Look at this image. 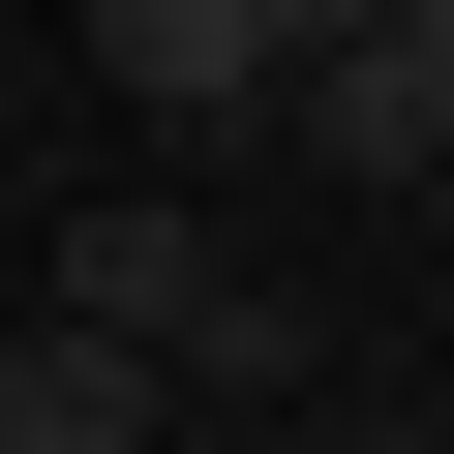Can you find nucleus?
<instances>
[{
  "label": "nucleus",
  "instance_id": "f03ea898",
  "mask_svg": "<svg viewBox=\"0 0 454 454\" xmlns=\"http://www.w3.org/2000/svg\"><path fill=\"white\" fill-rule=\"evenodd\" d=\"M333 31H364V0H91V61H121L152 121H273Z\"/></svg>",
  "mask_w": 454,
  "mask_h": 454
},
{
  "label": "nucleus",
  "instance_id": "20e7f679",
  "mask_svg": "<svg viewBox=\"0 0 454 454\" xmlns=\"http://www.w3.org/2000/svg\"><path fill=\"white\" fill-rule=\"evenodd\" d=\"M273 121H303V152H333V182H454V61H424V31H394V0H364V31H333V61H303V91H273Z\"/></svg>",
  "mask_w": 454,
  "mask_h": 454
},
{
  "label": "nucleus",
  "instance_id": "f257e3e1",
  "mask_svg": "<svg viewBox=\"0 0 454 454\" xmlns=\"http://www.w3.org/2000/svg\"><path fill=\"white\" fill-rule=\"evenodd\" d=\"M61 303H91L121 364H182V394H273V364H303L243 273H212V212H61Z\"/></svg>",
  "mask_w": 454,
  "mask_h": 454
},
{
  "label": "nucleus",
  "instance_id": "39448f33",
  "mask_svg": "<svg viewBox=\"0 0 454 454\" xmlns=\"http://www.w3.org/2000/svg\"><path fill=\"white\" fill-rule=\"evenodd\" d=\"M182 454H273V424H243V394H182Z\"/></svg>",
  "mask_w": 454,
  "mask_h": 454
},
{
  "label": "nucleus",
  "instance_id": "7ed1b4c3",
  "mask_svg": "<svg viewBox=\"0 0 454 454\" xmlns=\"http://www.w3.org/2000/svg\"><path fill=\"white\" fill-rule=\"evenodd\" d=\"M0 454H182V364H121L91 303H31L0 333Z\"/></svg>",
  "mask_w": 454,
  "mask_h": 454
},
{
  "label": "nucleus",
  "instance_id": "423d86ee",
  "mask_svg": "<svg viewBox=\"0 0 454 454\" xmlns=\"http://www.w3.org/2000/svg\"><path fill=\"white\" fill-rule=\"evenodd\" d=\"M303 454H454V424H303Z\"/></svg>",
  "mask_w": 454,
  "mask_h": 454
},
{
  "label": "nucleus",
  "instance_id": "0eeeda50",
  "mask_svg": "<svg viewBox=\"0 0 454 454\" xmlns=\"http://www.w3.org/2000/svg\"><path fill=\"white\" fill-rule=\"evenodd\" d=\"M394 31H424V61H454V0H394Z\"/></svg>",
  "mask_w": 454,
  "mask_h": 454
}]
</instances>
